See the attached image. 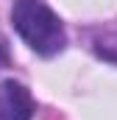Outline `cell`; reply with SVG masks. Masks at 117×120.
<instances>
[{"label": "cell", "instance_id": "obj_1", "mask_svg": "<svg viewBox=\"0 0 117 120\" xmlns=\"http://www.w3.org/2000/svg\"><path fill=\"white\" fill-rule=\"evenodd\" d=\"M11 22H14V31L22 36V42L33 53L56 56V53L64 50L67 36H64V28H61V20L42 0H14Z\"/></svg>", "mask_w": 117, "mask_h": 120}, {"label": "cell", "instance_id": "obj_2", "mask_svg": "<svg viewBox=\"0 0 117 120\" xmlns=\"http://www.w3.org/2000/svg\"><path fill=\"white\" fill-rule=\"evenodd\" d=\"M33 117V98L20 81L0 84V120H31Z\"/></svg>", "mask_w": 117, "mask_h": 120}, {"label": "cell", "instance_id": "obj_3", "mask_svg": "<svg viewBox=\"0 0 117 120\" xmlns=\"http://www.w3.org/2000/svg\"><path fill=\"white\" fill-rule=\"evenodd\" d=\"M6 64H8V48H6V42L0 39V70H3Z\"/></svg>", "mask_w": 117, "mask_h": 120}]
</instances>
